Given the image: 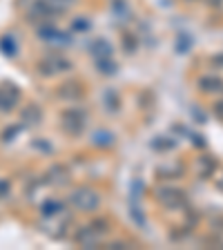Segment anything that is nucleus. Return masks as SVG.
Masks as SVG:
<instances>
[{"mask_svg": "<svg viewBox=\"0 0 223 250\" xmlns=\"http://www.w3.org/2000/svg\"><path fill=\"white\" fill-rule=\"evenodd\" d=\"M199 85H201L203 92H221V89H223V83L219 81V78H214V76L201 78V81H199Z\"/></svg>", "mask_w": 223, "mask_h": 250, "instance_id": "nucleus-4", "label": "nucleus"}, {"mask_svg": "<svg viewBox=\"0 0 223 250\" xmlns=\"http://www.w3.org/2000/svg\"><path fill=\"white\" fill-rule=\"evenodd\" d=\"M217 186L223 190V172H221V177H217Z\"/></svg>", "mask_w": 223, "mask_h": 250, "instance_id": "nucleus-6", "label": "nucleus"}, {"mask_svg": "<svg viewBox=\"0 0 223 250\" xmlns=\"http://www.w3.org/2000/svg\"><path fill=\"white\" fill-rule=\"evenodd\" d=\"M197 167H199V174H201L203 179H208V177H212V174H214L217 161H214L212 156H201V159H199V163H197Z\"/></svg>", "mask_w": 223, "mask_h": 250, "instance_id": "nucleus-3", "label": "nucleus"}, {"mask_svg": "<svg viewBox=\"0 0 223 250\" xmlns=\"http://www.w3.org/2000/svg\"><path fill=\"white\" fill-rule=\"evenodd\" d=\"M214 112H217V116H219V119H223V101H221V103H217V105H214Z\"/></svg>", "mask_w": 223, "mask_h": 250, "instance_id": "nucleus-5", "label": "nucleus"}, {"mask_svg": "<svg viewBox=\"0 0 223 250\" xmlns=\"http://www.w3.org/2000/svg\"><path fill=\"white\" fill-rule=\"evenodd\" d=\"M159 201L163 206H167V208H177V206L183 203V192L174 190V188H163V190H159Z\"/></svg>", "mask_w": 223, "mask_h": 250, "instance_id": "nucleus-1", "label": "nucleus"}, {"mask_svg": "<svg viewBox=\"0 0 223 250\" xmlns=\"http://www.w3.org/2000/svg\"><path fill=\"white\" fill-rule=\"evenodd\" d=\"M74 203H76L78 208L89 210V208H96V206H99V197L94 192H89V190H78V192L74 194Z\"/></svg>", "mask_w": 223, "mask_h": 250, "instance_id": "nucleus-2", "label": "nucleus"}, {"mask_svg": "<svg viewBox=\"0 0 223 250\" xmlns=\"http://www.w3.org/2000/svg\"><path fill=\"white\" fill-rule=\"evenodd\" d=\"M210 2H217V5H219V2H221V0H210Z\"/></svg>", "mask_w": 223, "mask_h": 250, "instance_id": "nucleus-7", "label": "nucleus"}]
</instances>
